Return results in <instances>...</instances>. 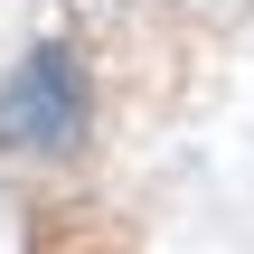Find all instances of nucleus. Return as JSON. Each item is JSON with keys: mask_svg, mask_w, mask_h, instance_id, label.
Here are the masks:
<instances>
[{"mask_svg": "<svg viewBox=\"0 0 254 254\" xmlns=\"http://www.w3.org/2000/svg\"><path fill=\"white\" fill-rule=\"evenodd\" d=\"M85 113H94V94H85V66H75V47H28L9 75H0V151H38V160H57V151H75L85 141Z\"/></svg>", "mask_w": 254, "mask_h": 254, "instance_id": "obj_1", "label": "nucleus"}, {"mask_svg": "<svg viewBox=\"0 0 254 254\" xmlns=\"http://www.w3.org/2000/svg\"><path fill=\"white\" fill-rule=\"evenodd\" d=\"M0 254H28V217H19L9 189H0Z\"/></svg>", "mask_w": 254, "mask_h": 254, "instance_id": "obj_2", "label": "nucleus"}]
</instances>
